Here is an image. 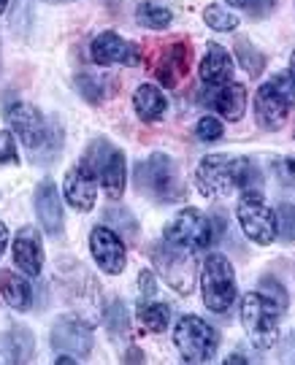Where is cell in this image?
Masks as SVG:
<instances>
[{
	"label": "cell",
	"instance_id": "1",
	"mask_svg": "<svg viewBox=\"0 0 295 365\" xmlns=\"http://www.w3.org/2000/svg\"><path fill=\"white\" fill-rule=\"evenodd\" d=\"M195 187L206 197H228L233 192L260 190L263 173L252 157L206 155L195 170Z\"/></svg>",
	"mask_w": 295,
	"mask_h": 365
},
{
	"label": "cell",
	"instance_id": "2",
	"mask_svg": "<svg viewBox=\"0 0 295 365\" xmlns=\"http://www.w3.org/2000/svg\"><path fill=\"white\" fill-rule=\"evenodd\" d=\"M225 233V220L222 214L206 217L201 209H181L163 230V241L168 247L179 249V252H201V249L214 247Z\"/></svg>",
	"mask_w": 295,
	"mask_h": 365
},
{
	"label": "cell",
	"instance_id": "3",
	"mask_svg": "<svg viewBox=\"0 0 295 365\" xmlns=\"http://www.w3.org/2000/svg\"><path fill=\"white\" fill-rule=\"evenodd\" d=\"M136 187H139L141 195L154 197L160 203H176L184 197L179 168L163 152H154L136 165Z\"/></svg>",
	"mask_w": 295,
	"mask_h": 365
},
{
	"label": "cell",
	"instance_id": "4",
	"mask_svg": "<svg viewBox=\"0 0 295 365\" xmlns=\"http://www.w3.org/2000/svg\"><path fill=\"white\" fill-rule=\"evenodd\" d=\"M241 325L257 349H274L279 341V314L282 309L263 292H246L239 306Z\"/></svg>",
	"mask_w": 295,
	"mask_h": 365
},
{
	"label": "cell",
	"instance_id": "5",
	"mask_svg": "<svg viewBox=\"0 0 295 365\" xmlns=\"http://www.w3.org/2000/svg\"><path fill=\"white\" fill-rule=\"evenodd\" d=\"M201 292H204V303L209 312L225 314L236 303V271H233L231 260L219 252L206 255L204 265H201Z\"/></svg>",
	"mask_w": 295,
	"mask_h": 365
},
{
	"label": "cell",
	"instance_id": "6",
	"mask_svg": "<svg viewBox=\"0 0 295 365\" xmlns=\"http://www.w3.org/2000/svg\"><path fill=\"white\" fill-rule=\"evenodd\" d=\"M84 163L95 170L98 184L106 190V195L111 197V200H119V197L125 195L128 163H125V155H122L111 141H106V138L92 141L90 149L84 152Z\"/></svg>",
	"mask_w": 295,
	"mask_h": 365
},
{
	"label": "cell",
	"instance_id": "7",
	"mask_svg": "<svg viewBox=\"0 0 295 365\" xmlns=\"http://www.w3.org/2000/svg\"><path fill=\"white\" fill-rule=\"evenodd\" d=\"M174 344L184 363H209L219 349V333L206 319L187 314L174 325Z\"/></svg>",
	"mask_w": 295,
	"mask_h": 365
},
{
	"label": "cell",
	"instance_id": "8",
	"mask_svg": "<svg viewBox=\"0 0 295 365\" xmlns=\"http://www.w3.org/2000/svg\"><path fill=\"white\" fill-rule=\"evenodd\" d=\"M236 217L249 241L260 247H269L276 241V211L266 203V195L260 190H246L239 195Z\"/></svg>",
	"mask_w": 295,
	"mask_h": 365
},
{
	"label": "cell",
	"instance_id": "9",
	"mask_svg": "<svg viewBox=\"0 0 295 365\" xmlns=\"http://www.w3.org/2000/svg\"><path fill=\"white\" fill-rule=\"evenodd\" d=\"M6 122H9V130L22 141V146H27L30 152L39 149L46 135H49V122L44 119L39 108L25 101H11L6 103Z\"/></svg>",
	"mask_w": 295,
	"mask_h": 365
},
{
	"label": "cell",
	"instance_id": "10",
	"mask_svg": "<svg viewBox=\"0 0 295 365\" xmlns=\"http://www.w3.org/2000/svg\"><path fill=\"white\" fill-rule=\"evenodd\" d=\"M154 268L160 271V276L166 279L171 287L187 295L195 284V260L190 252H179V249L168 247L166 241L160 247L152 249Z\"/></svg>",
	"mask_w": 295,
	"mask_h": 365
},
{
	"label": "cell",
	"instance_id": "11",
	"mask_svg": "<svg viewBox=\"0 0 295 365\" xmlns=\"http://www.w3.org/2000/svg\"><path fill=\"white\" fill-rule=\"evenodd\" d=\"M90 252H92V260L98 262V268L109 276L122 274L125 265H128V247H125V238L116 233V230H111L109 225L92 227Z\"/></svg>",
	"mask_w": 295,
	"mask_h": 365
},
{
	"label": "cell",
	"instance_id": "12",
	"mask_svg": "<svg viewBox=\"0 0 295 365\" xmlns=\"http://www.w3.org/2000/svg\"><path fill=\"white\" fill-rule=\"evenodd\" d=\"M193 57H195V49L187 38L168 41V46L160 52L157 66H154L157 81L166 84V87H179V81L187 76L190 68H193Z\"/></svg>",
	"mask_w": 295,
	"mask_h": 365
},
{
	"label": "cell",
	"instance_id": "13",
	"mask_svg": "<svg viewBox=\"0 0 295 365\" xmlns=\"http://www.w3.org/2000/svg\"><path fill=\"white\" fill-rule=\"evenodd\" d=\"M63 195L76 211H92L95 197H98V176L84 160L65 173Z\"/></svg>",
	"mask_w": 295,
	"mask_h": 365
},
{
	"label": "cell",
	"instance_id": "14",
	"mask_svg": "<svg viewBox=\"0 0 295 365\" xmlns=\"http://www.w3.org/2000/svg\"><path fill=\"white\" fill-rule=\"evenodd\" d=\"M204 103L214 108L219 117L228 122H239L246 108V90L239 81H222V84H206Z\"/></svg>",
	"mask_w": 295,
	"mask_h": 365
},
{
	"label": "cell",
	"instance_id": "15",
	"mask_svg": "<svg viewBox=\"0 0 295 365\" xmlns=\"http://www.w3.org/2000/svg\"><path fill=\"white\" fill-rule=\"evenodd\" d=\"M51 346L57 352L76 354V357H87L92 352V330L81 319L74 317H60L54 327H51Z\"/></svg>",
	"mask_w": 295,
	"mask_h": 365
},
{
	"label": "cell",
	"instance_id": "16",
	"mask_svg": "<svg viewBox=\"0 0 295 365\" xmlns=\"http://www.w3.org/2000/svg\"><path fill=\"white\" fill-rule=\"evenodd\" d=\"M90 54H92V63L103 68L116 66V63H125V66H136L139 63L136 43H128L114 30H106L101 36H95V41L90 43Z\"/></svg>",
	"mask_w": 295,
	"mask_h": 365
},
{
	"label": "cell",
	"instance_id": "17",
	"mask_svg": "<svg viewBox=\"0 0 295 365\" xmlns=\"http://www.w3.org/2000/svg\"><path fill=\"white\" fill-rule=\"evenodd\" d=\"M14 262L25 276H39L44 268V241L41 233L33 225H25L19 233L14 235Z\"/></svg>",
	"mask_w": 295,
	"mask_h": 365
},
{
	"label": "cell",
	"instance_id": "18",
	"mask_svg": "<svg viewBox=\"0 0 295 365\" xmlns=\"http://www.w3.org/2000/svg\"><path fill=\"white\" fill-rule=\"evenodd\" d=\"M290 103L284 101L279 92L274 90V84L266 81L255 95V122L263 130H279L287 117H290Z\"/></svg>",
	"mask_w": 295,
	"mask_h": 365
},
{
	"label": "cell",
	"instance_id": "19",
	"mask_svg": "<svg viewBox=\"0 0 295 365\" xmlns=\"http://www.w3.org/2000/svg\"><path fill=\"white\" fill-rule=\"evenodd\" d=\"M36 214L41 220V227L49 235L63 233V197L51 179H44L36 190Z\"/></svg>",
	"mask_w": 295,
	"mask_h": 365
},
{
	"label": "cell",
	"instance_id": "20",
	"mask_svg": "<svg viewBox=\"0 0 295 365\" xmlns=\"http://www.w3.org/2000/svg\"><path fill=\"white\" fill-rule=\"evenodd\" d=\"M201 81L204 84H222V81H231L233 76V57L219 43H211L206 49L204 60H201Z\"/></svg>",
	"mask_w": 295,
	"mask_h": 365
},
{
	"label": "cell",
	"instance_id": "21",
	"mask_svg": "<svg viewBox=\"0 0 295 365\" xmlns=\"http://www.w3.org/2000/svg\"><path fill=\"white\" fill-rule=\"evenodd\" d=\"M133 108H136V117L141 119L144 125H152L157 119L166 114L168 101L160 87L154 84H141L136 95H133Z\"/></svg>",
	"mask_w": 295,
	"mask_h": 365
},
{
	"label": "cell",
	"instance_id": "22",
	"mask_svg": "<svg viewBox=\"0 0 295 365\" xmlns=\"http://www.w3.org/2000/svg\"><path fill=\"white\" fill-rule=\"evenodd\" d=\"M0 298L9 303L14 312H27L33 303V287L14 271H0Z\"/></svg>",
	"mask_w": 295,
	"mask_h": 365
},
{
	"label": "cell",
	"instance_id": "23",
	"mask_svg": "<svg viewBox=\"0 0 295 365\" xmlns=\"http://www.w3.org/2000/svg\"><path fill=\"white\" fill-rule=\"evenodd\" d=\"M3 349L9 352L11 363H27V360H33V352H36V339H33V333L27 327H14L11 333L6 336Z\"/></svg>",
	"mask_w": 295,
	"mask_h": 365
},
{
	"label": "cell",
	"instance_id": "24",
	"mask_svg": "<svg viewBox=\"0 0 295 365\" xmlns=\"http://www.w3.org/2000/svg\"><path fill=\"white\" fill-rule=\"evenodd\" d=\"M136 317H139V322L149 333H163V330H168V322H171V306L168 303H157V300L154 303L144 300V303H139Z\"/></svg>",
	"mask_w": 295,
	"mask_h": 365
},
{
	"label": "cell",
	"instance_id": "25",
	"mask_svg": "<svg viewBox=\"0 0 295 365\" xmlns=\"http://www.w3.org/2000/svg\"><path fill=\"white\" fill-rule=\"evenodd\" d=\"M136 22L146 27V30H166L174 22V14H171V9L154 3V0H144L141 6L136 9Z\"/></svg>",
	"mask_w": 295,
	"mask_h": 365
},
{
	"label": "cell",
	"instance_id": "26",
	"mask_svg": "<svg viewBox=\"0 0 295 365\" xmlns=\"http://www.w3.org/2000/svg\"><path fill=\"white\" fill-rule=\"evenodd\" d=\"M236 60H239V66L244 68L249 76H255V78L266 71V54L260 52V49H255L249 38L236 41Z\"/></svg>",
	"mask_w": 295,
	"mask_h": 365
},
{
	"label": "cell",
	"instance_id": "27",
	"mask_svg": "<svg viewBox=\"0 0 295 365\" xmlns=\"http://www.w3.org/2000/svg\"><path fill=\"white\" fill-rule=\"evenodd\" d=\"M60 149H63V128H60V122L57 119H51L49 122V135H46V141L39 146V149H33V163H51V160H57L60 155Z\"/></svg>",
	"mask_w": 295,
	"mask_h": 365
},
{
	"label": "cell",
	"instance_id": "28",
	"mask_svg": "<svg viewBox=\"0 0 295 365\" xmlns=\"http://www.w3.org/2000/svg\"><path fill=\"white\" fill-rule=\"evenodd\" d=\"M204 22L211 30H219V33H231L239 27V16L233 11H228L225 6H219V3H211V6H206L204 9Z\"/></svg>",
	"mask_w": 295,
	"mask_h": 365
},
{
	"label": "cell",
	"instance_id": "29",
	"mask_svg": "<svg viewBox=\"0 0 295 365\" xmlns=\"http://www.w3.org/2000/svg\"><path fill=\"white\" fill-rule=\"evenodd\" d=\"M103 217H106L103 225H109V227L116 230L122 238H125V235H128V238H136V235H139V222L133 220V214H130L128 209H106Z\"/></svg>",
	"mask_w": 295,
	"mask_h": 365
},
{
	"label": "cell",
	"instance_id": "30",
	"mask_svg": "<svg viewBox=\"0 0 295 365\" xmlns=\"http://www.w3.org/2000/svg\"><path fill=\"white\" fill-rule=\"evenodd\" d=\"M128 325H130L128 309H125V303H122V300L114 298L109 306H106V327H109V333L116 339V336L128 333Z\"/></svg>",
	"mask_w": 295,
	"mask_h": 365
},
{
	"label": "cell",
	"instance_id": "31",
	"mask_svg": "<svg viewBox=\"0 0 295 365\" xmlns=\"http://www.w3.org/2000/svg\"><path fill=\"white\" fill-rule=\"evenodd\" d=\"M79 92L90 101V103H101L103 98H109V90H106V78L103 76H92V73H84V76L76 78Z\"/></svg>",
	"mask_w": 295,
	"mask_h": 365
},
{
	"label": "cell",
	"instance_id": "32",
	"mask_svg": "<svg viewBox=\"0 0 295 365\" xmlns=\"http://www.w3.org/2000/svg\"><path fill=\"white\" fill-rule=\"evenodd\" d=\"M276 235L287 241V244H295V206L293 203H279L276 209Z\"/></svg>",
	"mask_w": 295,
	"mask_h": 365
},
{
	"label": "cell",
	"instance_id": "33",
	"mask_svg": "<svg viewBox=\"0 0 295 365\" xmlns=\"http://www.w3.org/2000/svg\"><path fill=\"white\" fill-rule=\"evenodd\" d=\"M222 133H225V128H222V122H219L214 114H206V117H201L195 122V135H198V141H204V144L219 141Z\"/></svg>",
	"mask_w": 295,
	"mask_h": 365
},
{
	"label": "cell",
	"instance_id": "34",
	"mask_svg": "<svg viewBox=\"0 0 295 365\" xmlns=\"http://www.w3.org/2000/svg\"><path fill=\"white\" fill-rule=\"evenodd\" d=\"M260 292H263V295H269V298L274 300V303H276L282 312L287 309V303H290V298H287V289H284L282 284L274 279V276H263V279H260Z\"/></svg>",
	"mask_w": 295,
	"mask_h": 365
},
{
	"label": "cell",
	"instance_id": "35",
	"mask_svg": "<svg viewBox=\"0 0 295 365\" xmlns=\"http://www.w3.org/2000/svg\"><path fill=\"white\" fill-rule=\"evenodd\" d=\"M271 168H274L276 182L282 187H295V157H276L271 163Z\"/></svg>",
	"mask_w": 295,
	"mask_h": 365
},
{
	"label": "cell",
	"instance_id": "36",
	"mask_svg": "<svg viewBox=\"0 0 295 365\" xmlns=\"http://www.w3.org/2000/svg\"><path fill=\"white\" fill-rule=\"evenodd\" d=\"M271 84L290 103V108H295V78L290 73H276V76L271 78Z\"/></svg>",
	"mask_w": 295,
	"mask_h": 365
},
{
	"label": "cell",
	"instance_id": "37",
	"mask_svg": "<svg viewBox=\"0 0 295 365\" xmlns=\"http://www.w3.org/2000/svg\"><path fill=\"white\" fill-rule=\"evenodd\" d=\"M19 152H16V141H14L11 130H0V165L3 163H16Z\"/></svg>",
	"mask_w": 295,
	"mask_h": 365
},
{
	"label": "cell",
	"instance_id": "38",
	"mask_svg": "<svg viewBox=\"0 0 295 365\" xmlns=\"http://www.w3.org/2000/svg\"><path fill=\"white\" fill-rule=\"evenodd\" d=\"M279 6V0H246V14L252 16V19H266L274 14V9Z\"/></svg>",
	"mask_w": 295,
	"mask_h": 365
},
{
	"label": "cell",
	"instance_id": "39",
	"mask_svg": "<svg viewBox=\"0 0 295 365\" xmlns=\"http://www.w3.org/2000/svg\"><path fill=\"white\" fill-rule=\"evenodd\" d=\"M139 289H141V298L149 300L157 292V276L149 271V268H144L141 274H139Z\"/></svg>",
	"mask_w": 295,
	"mask_h": 365
},
{
	"label": "cell",
	"instance_id": "40",
	"mask_svg": "<svg viewBox=\"0 0 295 365\" xmlns=\"http://www.w3.org/2000/svg\"><path fill=\"white\" fill-rule=\"evenodd\" d=\"M6 247H9V227H6V222L0 220V257H3Z\"/></svg>",
	"mask_w": 295,
	"mask_h": 365
},
{
	"label": "cell",
	"instance_id": "41",
	"mask_svg": "<svg viewBox=\"0 0 295 365\" xmlns=\"http://www.w3.org/2000/svg\"><path fill=\"white\" fill-rule=\"evenodd\" d=\"M236 363H249L244 354H239V352H233L231 357H225V365H236Z\"/></svg>",
	"mask_w": 295,
	"mask_h": 365
},
{
	"label": "cell",
	"instance_id": "42",
	"mask_svg": "<svg viewBox=\"0 0 295 365\" xmlns=\"http://www.w3.org/2000/svg\"><path fill=\"white\" fill-rule=\"evenodd\" d=\"M122 360H125V363H139V360H144V357H141V352H128Z\"/></svg>",
	"mask_w": 295,
	"mask_h": 365
},
{
	"label": "cell",
	"instance_id": "43",
	"mask_svg": "<svg viewBox=\"0 0 295 365\" xmlns=\"http://www.w3.org/2000/svg\"><path fill=\"white\" fill-rule=\"evenodd\" d=\"M222 3H228V6H236V9H244L246 0H222Z\"/></svg>",
	"mask_w": 295,
	"mask_h": 365
},
{
	"label": "cell",
	"instance_id": "44",
	"mask_svg": "<svg viewBox=\"0 0 295 365\" xmlns=\"http://www.w3.org/2000/svg\"><path fill=\"white\" fill-rule=\"evenodd\" d=\"M287 73L295 78V49H293V54H290V71H287Z\"/></svg>",
	"mask_w": 295,
	"mask_h": 365
},
{
	"label": "cell",
	"instance_id": "45",
	"mask_svg": "<svg viewBox=\"0 0 295 365\" xmlns=\"http://www.w3.org/2000/svg\"><path fill=\"white\" fill-rule=\"evenodd\" d=\"M6 9H9V0H0V16L6 14Z\"/></svg>",
	"mask_w": 295,
	"mask_h": 365
},
{
	"label": "cell",
	"instance_id": "46",
	"mask_svg": "<svg viewBox=\"0 0 295 365\" xmlns=\"http://www.w3.org/2000/svg\"><path fill=\"white\" fill-rule=\"evenodd\" d=\"M290 349H293V357H295V333H293V339H290Z\"/></svg>",
	"mask_w": 295,
	"mask_h": 365
},
{
	"label": "cell",
	"instance_id": "47",
	"mask_svg": "<svg viewBox=\"0 0 295 365\" xmlns=\"http://www.w3.org/2000/svg\"><path fill=\"white\" fill-rule=\"evenodd\" d=\"M293 138H295V133H293Z\"/></svg>",
	"mask_w": 295,
	"mask_h": 365
}]
</instances>
